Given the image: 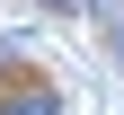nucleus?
Returning <instances> with one entry per match:
<instances>
[{"instance_id":"obj_1","label":"nucleus","mask_w":124,"mask_h":115,"mask_svg":"<svg viewBox=\"0 0 124 115\" xmlns=\"http://www.w3.org/2000/svg\"><path fill=\"white\" fill-rule=\"evenodd\" d=\"M0 115H62V97H53V89H9Z\"/></svg>"},{"instance_id":"obj_2","label":"nucleus","mask_w":124,"mask_h":115,"mask_svg":"<svg viewBox=\"0 0 124 115\" xmlns=\"http://www.w3.org/2000/svg\"><path fill=\"white\" fill-rule=\"evenodd\" d=\"M115 62H124V27H115Z\"/></svg>"}]
</instances>
